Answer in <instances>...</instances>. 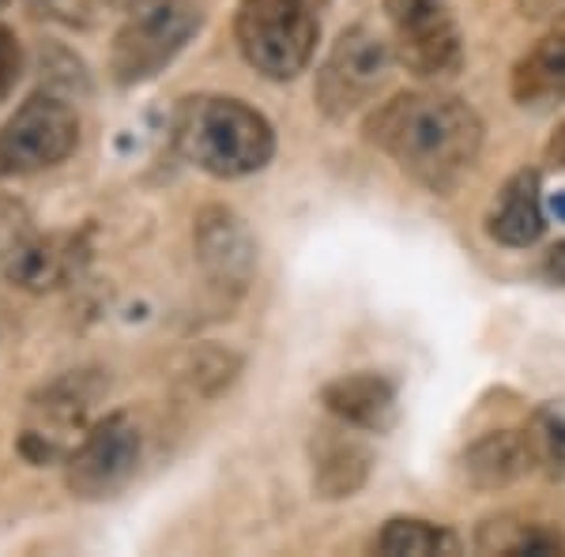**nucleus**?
Returning a JSON list of instances; mask_svg holds the SVG:
<instances>
[{
  "label": "nucleus",
  "mask_w": 565,
  "mask_h": 557,
  "mask_svg": "<svg viewBox=\"0 0 565 557\" xmlns=\"http://www.w3.org/2000/svg\"><path fill=\"white\" fill-rule=\"evenodd\" d=\"M546 276L554 282H565V242H558L551 253H546Z\"/></svg>",
  "instance_id": "nucleus-21"
},
{
  "label": "nucleus",
  "mask_w": 565,
  "mask_h": 557,
  "mask_svg": "<svg viewBox=\"0 0 565 557\" xmlns=\"http://www.w3.org/2000/svg\"><path fill=\"white\" fill-rule=\"evenodd\" d=\"M321 404L335 422L351 429H370V433H385L396 426V388L381 373H348L335 377L321 388Z\"/></svg>",
  "instance_id": "nucleus-11"
},
{
  "label": "nucleus",
  "mask_w": 565,
  "mask_h": 557,
  "mask_svg": "<svg viewBox=\"0 0 565 557\" xmlns=\"http://www.w3.org/2000/svg\"><path fill=\"white\" fill-rule=\"evenodd\" d=\"M8 4H12V0H0V12H4V8H8Z\"/></svg>",
  "instance_id": "nucleus-24"
},
{
  "label": "nucleus",
  "mask_w": 565,
  "mask_h": 557,
  "mask_svg": "<svg viewBox=\"0 0 565 557\" xmlns=\"http://www.w3.org/2000/svg\"><path fill=\"white\" fill-rule=\"evenodd\" d=\"M204 15L193 0H154L140 8L109 45V76L117 87H140L174 65V57L193 42Z\"/></svg>",
  "instance_id": "nucleus-5"
},
{
  "label": "nucleus",
  "mask_w": 565,
  "mask_h": 557,
  "mask_svg": "<svg viewBox=\"0 0 565 557\" xmlns=\"http://www.w3.org/2000/svg\"><path fill=\"white\" fill-rule=\"evenodd\" d=\"M516 103H554L565 98V23L546 31L513 68Z\"/></svg>",
  "instance_id": "nucleus-16"
},
{
  "label": "nucleus",
  "mask_w": 565,
  "mask_h": 557,
  "mask_svg": "<svg viewBox=\"0 0 565 557\" xmlns=\"http://www.w3.org/2000/svg\"><path fill=\"white\" fill-rule=\"evenodd\" d=\"M103 4L117 8V12H140V8L154 4V0H103Z\"/></svg>",
  "instance_id": "nucleus-22"
},
{
  "label": "nucleus",
  "mask_w": 565,
  "mask_h": 557,
  "mask_svg": "<svg viewBox=\"0 0 565 557\" xmlns=\"http://www.w3.org/2000/svg\"><path fill=\"white\" fill-rule=\"evenodd\" d=\"M143 456V433L132 415H114L90 422L79 444L65 460V486L76 501H106L117 497L136 479Z\"/></svg>",
  "instance_id": "nucleus-7"
},
{
  "label": "nucleus",
  "mask_w": 565,
  "mask_h": 557,
  "mask_svg": "<svg viewBox=\"0 0 565 557\" xmlns=\"http://www.w3.org/2000/svg\"><path fill=\"white\" fill-rule=\"evenodd\" d=\"M324 4L328 0H242L234 39L249 68L276 84L302 76L317 53Z\"/></svg>",
  "instance_id": "nucleus-3"
},
{
  "label": "nucleus",
  "mask_w": 565,
  "mask_h": 557,
  "mask_svg": "<svg viewBox=\"0 0 565 557\" xmlns=\"http://www.w3.org/2000/svg\"><path fill=\"white\" fill-rule=\"evenodd\" d=\"M106 392V381L95 369L65 373L26 399V426L20 433V456L34 468L65 463L79 437L90 429V407Z\"/></svg>",
  "instance_id": "nucleus-4"
},
{
  "label": "nucleus",
  "mask_w": 565,
  "mask_h": 557,
  "mask_svg": "<svg viewBox=\"0 0 565 557\" xmlns=\"http://www.w3.org/2000/svg\"><path fill=\"white\" fill-rule=\"evenodd\" d=\"M370 479V452L354 437L324 433L313 444V490L324 501L354 497Z\"/></svg>",
  "instance_id": "nucleus-15"
},
{
  "label": "nucleus",
  "mask_w": 565,
  "mask_h": 557,
  "mask_svg": "<svg viewBox=\"0 0 565 557\" xmlns=\"http://www.w3.org/2000/svg\"><path fill=\"white\" fill-rule=\"evenodd\" d=\"M373 550L385 557H426V554H457L460 543L449 527H437L430 519H415V516H396L373 538Z\"/></svg>",
  "instance_id": "nucleus-18"
},
{
  "label": "nucleus",
  "mask_w": 565,
  "mask_h": 557,
  "mask_svg": "<svg viewBox=\"0 0 565 557\" xmlns=\"http://www.w3.org/2000/svg\"><path fill=\"white\" fill-rule=\"evenodd\" d=\"M366 140L430 193H452L482 151V121L457 95L407 90L370 117Z\"/></svg>",
  "instance_id": "nucleus-1"
},
{
  "label": "nucleus",
  "mask_w": 565,
  "mask_h": 557,
  "mask_svg": "<svg viewBox=\"0 0 565 557\" xmlns=\"http://www.w3.org/2000/svg\"><path fill=\"white\" fill-rule=\"evenodd\" d=\"M4 257V276L15 287L26 290H50L72 271L76 264V242H61V237H39V234H12Z\"/></svg>",
  "instance_id": "nucleus-14"
},
{
  "label": "nucleus",
  "mask_w": 565,
  "mask_h": 557,
  "mask_svg": "<svg viewBox=\"0 0 565 557\" xmlns=\"http://www.w3.org/2000/svg\"><path fill=\"white\" fill-rule=\"evenodd\" d=\"M174 148L189 167L207 178L238 181L260 173L276 154L268 117L231 95L181 98L174 114Z\"/></svg>",
  "instance_id": "nucleus-2"
},
{
  "label": "nucleus",
  "mask_w": 565,
  "mask_h": 557,
  "mask_svg": "<svg viewBox=\"0 0 565 557\" xmlns=\"http://www.w3.org/2000/svg\"><path fill=\"white\" fill-rule=\"evenodd\" d=\"M392 72V45L373 26H348L332 42L324 65L317 68V109L332 121H343L354 109H362L385 87Z\"/></svg>",
  "instance_id": "nucleus-8"
},
{
  "label": "nucleus",
  "mask_w": 565,
  "mask_h": 557,
  "mask_svg": "<svg viewBox=\"0 0 565 557\" xmlns=\"http://www.w3.org/2000/svg\"><path fill=\"white\" fill-rule=\"evenodd\" d=\"M193 249L204 279L223 294H242L257 271V237L238 212L212 204L193 223Z\"/></svg>",
  "instance_id": "nucleus-10"
},
{
  "label": "nucleus",
  "mask_w": 565,
  "mask_h": 557,
  "mask_svg": "<svg viewBox=\"0 0 565 557\" xmlns=\"http://www.w3.org/2000/svg\"><path fill=\"white\" fill-rule=\"evenodd\" d=\"M476 543H479V550H487V554H532V557L565 554V535L558 532V527L535 524V519L513 524L509 516L482 524Z\"/></svg>",
  "instance_id": "nucleus-17"
},
{
  "label": "nucleus",
  "mask_w": 565,
  "mask_h": 557,
  "mask_svg": "<svg viewBox=\"0 0 565 557\" xmlns=\"http://www.w3.org/2000/svg\"><path fill=\"white\" fill-rule=\"evenodd\" d=\"M546 231L543 218V193H540V173L535 170H521L501 185V193L494 200L487 215V234L494 237L498 245H509V249H527L535 245Z\"/></svg>",
  "instance_id": "nucleus-13"
},
{
  "label": "nucleus",
  "mask_w": 565,
  "mask_h": 557,
  "mask_svg": "<svg viewBox=\"0 0 565 557\" xmlns=\"http://www.w3.org/2000/svg\"><path fill=\"white\" fill-rule=\"evenodd\" d=\"M79 117L65 98L39 90L0 125V181L53 170L76 151Z\"/></svg>",
  "instance_id": "nucleus-6"
},
{
  "label": "nucleus",
  "mask_w": 565,
  "mask_h": 557,
  "mask_svg": "<svg viewBox=\"0 0 565 557\" xmlns=\"http://www.w3.org/2000/svg\"><path fill=\"white\" fill-rule=\"evenodd\" d=\"M396 61L418 79H441L460 72V26L441 0H385Z\"/></svg>",
  "instance_id": "nucleus-9"
},
{
  "label": "nucleus",
  "mask_w": 565,
  "mask_h": 557,
  "mask_svg": "<svg viewBox=\"0 0 565 557\" xmlns=\"http://www.w3.org/2000/svg\"><path fill=\"white\" fill-rule=\"evenodd\" d=\"M42 15H53V20L65 23H90V0H34Z\"/></svg>",
  "instance_id": "nucleus-20"
},
{
  "label": "nucleus",
  "mask_w": 565,
  "mask_h": 557,
  "mask_svg": "<svg viewBox=\"0 0 565 557\" xmlns=\"http://www.w3.org/2000/svg\"><path fill=\"white\" fill-rule=\"evenodd\" d=\"M23 76V45L15 39V31L0 26V103L15 90Z\"/></svg>",
  "instance_id": "nucleus-19"
},
{
  "label": "nucleus",
  "mask_w": 565,
  "mask_h": 557,
  "mask_svg": "<svg viewBox=\"0 0 565 557\" xmlns=\"http://www.w3.org/2000/svg\"><path fill=\"white\" fill-rule=\"evenodd\" d=\"M551 159L558 162V167H565V125L554 132V140H551Z\"/></svg>",
  "instance_id": "nucleus-23"
},
{
  "label": "nucleus",
  "mask_w": 565,
  "mask_h": 557,
  "mask_svg": "<svg viewBox=\"0 0 565 557\" xmlns=\"http://www.w3.org/2000/svg\"><path fill=\"white\" fill-rule=\"evenodd\" d=\"M535 463H540V441L521 429H494V433L471 441L460 456L463 479L479 490L509 486L527 471H535Z\"/></svg>",
  "instance_id": "nucleus-12"
}]
</instances>
